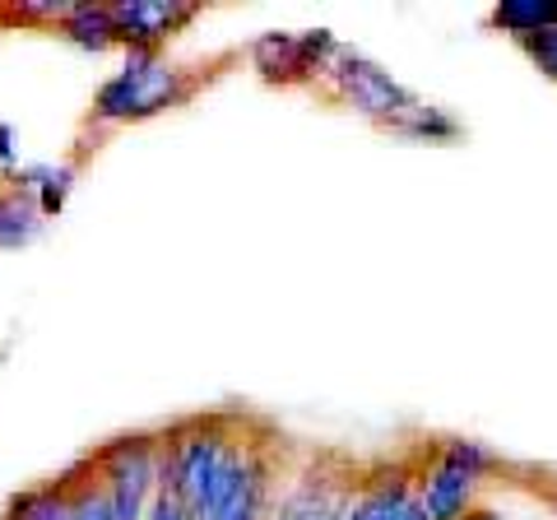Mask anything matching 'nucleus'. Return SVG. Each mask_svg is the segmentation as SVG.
<instances>
[{
    "label": "nucleus",
    "instance_id": "18",
    "mask_svg": "<svg viewBox=\"0 0 557 520\" xmlns=\"http://www.w3.org/2000/svg\"><path fill=\"white\" fill-rule=\"evenodd\" d=\"M145 520H186V502H182V497H172V493H159V497L149 502Z\"/></svg>",
    "mask_w": 557,
    "mask_h": 520
},
{
    "label": "nucleus",
    "instance_id": "7",
    "mask_svg": "<svg viewBox=\"0 0 557 520\" xmlns=\"http://www.w3.org/2000/svg\"><path fill=\"white\" fill-rule=\"evenodd\" d=\"M354 507V488L330 474H302L293 488L274 502L270 520H339Z\"/></svg>",
    "mask_w": 557,
    "mask_h": 520
},
{
    "label": "nucleus",
    "instance_id": "1",
    "mask_svg": "<svg viewBox=\"0 0 557 520\" xmlns=\"http://www.w3.org/2000/svg\"><path fill=\"white\" fill-rule=\"evenodd\" d=\"M205 89V75H190L182 65H168L159 51H126V65L102 84L94 98L98 126H126V121H149L159 112L186 108Z\"/></svg>",
    "mask_w": 557,
    "mask_h": 520
},
{
    "label": "nucleus",
    "instance_id": "4",
    "mask_svg": "<svg viewBox=\"0 0 557 520\" xmlns=\"http://www.w3.org/2000/svg\"><path fill=\"white\" fill-rule=\"evenodd\" d=\"M317 89L325 94V98H335V102H344L348 112H358V116H368L372 126H381L386 131L391 121L409 108V102L418 98L413 89H405L386 65L381 61H372V57H362L358 47H339V57L330 61V71L321 75V84Z\"/></svg>",
    "mask_w": 557,
    "mask_h": 520
},
{
    "label": "nucleus",
    "instance_id": "6",
    "mask_svg": "<svg viewBox=\"0 0 557 520\" xmlns=\"http://www.w3.org/2000/svg\"><path fill=\"white\" fill-rule=\"evenodd\" d=\"M108 10L116 24V42L126 51H159L186 24L200 20V5H186V0H108Z\"/></svg>",
    "mask_w": 557,
    "mask_h": 520
},
{
    "label": "nucleus",
    "instance_id": "14",
    "mask_svg": "<svg viewBox=\"0 0 557 520\" xmlns=\"http://www.w3.org/2000/svg\"><path fill=\"white\" fill-rule=\"evenodd\" d=\"M487 24L511 33V38H534V33H548L557 28V0H502L487 14Z\"/></svg>",
    "mask_w": 557,
    "mask_h": 520
},
{
    "label": "nucleus",
    "instance_id": "15",
    "mask_svg": "<svg viewBox=\"0 0 557 520\" xmlns=\"http://www.w3.org/2000/svg\"><path fill=\"white\" fill-rule=\"evenodd\" d=\"M0 520H70V493L61 479L24 488L20 497H10V507Z\"/></svg>",
    "mask_w": 557,
    "mask_h": 520
},
{
    "label": "nucleus",
    "instance_id": "12",
    "mask_svg": "<svg viewBox=\"0 0 557 520\" xmlns=\"http://www.w3.org/2000/svg\"><path fill=\"white\" fill-rule=\"evenodd\" d=\"M413 497H418V483L405 470L372 479V483H362V493L354 497V520H399Z\"/></svg>",
    "mask_w": 557,
    "mask_h": 520
},
{
    "label": "nucleus",
    "instance_id": "23",
    "mask_svg": "<svg viewBox=\"0 0 557 520\" xmlns=\"http://www.w3.org/2000/svg\"><path fill=\"white\" fill-rule=\"evenodd\" d=\"M339 520H354V507H348V511H344V516H339Z\"/></svg>",
    "mask_w": 557,
    "mask_h": 520
},
{
    "label": "nucleus",
    "instance_id": "19",
    "mask_svg": "<svg viewBox=\"0 0 557 520\" xmlns=\"http://www.w3.org/2000/svg\"><path fill=\"white\" fill-rule=\"evenodd\" d=\"M20 168V140H14V126L0 121V172H14Z\"/></svg>",
    "mask_w": 557,
    "mask_h": 520
},
{
    "label": "nucleus",
    "instance_id": "5",
    "mask_svg": "<svg viewBox=\"0 0 557 520\" xmlns=\"http://www.w3.org/2000/svg\"><path fill=\"white\" fill-rule=\"evenodd\" d=\"M339 38L330 28H307V33H260L247 47L251 71L278 84V89H293V84H321V75L330 71V61L339 57Z\"/></svg>",
    "mask_w": 557,
    "mask_h": 520
},
{
    "label": "nucleus",
    "instance_id": "2",
    "mask_svg": "<svg viewBox=\"0 0 557 520\" xmlns=\"http://www.w3.org/2000/svg\"><path fill=\"white\" fill-rule=\"evenodd\" d=\"M497 465L502 460L483 442L446 437L432 465L418 474V507L428 511V520H460L465 511L479 507V488Z\"/></svg>",
    "mask_w": 557,
    "mask_h": 520
},
{
    "label": "nucleus",
    "instance_id": "11",
    "mask_svg": "<svg viewBox=\"0 0 557 520\" xmlns=\"http://www.w3.org/2000/svg\"><path fill=\"white\" fill-rule=\"evenodd\" d=\"M47 219L38 210V196H28L14 182H0V251H20L38 242Z\"/></svg>",
    "mask_w": 557,
    "mask_h": 520
},
{
    "label": "nucleus",
    "instance_id": "16",
    "mask_svg": "<svg viewBox=\"0 0 557 520\" xmlns=\"http://www.w3.org/2000/svg\"><path fill=\"white\" fill-rule=\"evenodd\" d=\"M79 182V163H51L47 168V177L38 186V210L42 219H57L65 210V200H70V190H75Z\"/></svg>",
    "mask_w": 557,
    "mask_h": 520
},
{
    "label": "nucleus",
    "instance_id": "20",
    "mask_svg": "<svg viewBox=\"0 0 557 520\" xmlns=\"http://www.w3.org/2000/svg\"><path fill=\"white\" fill-rule=\"evenodd\" d=\"M460 520H507L502 511H493V507H474V511H465Z\"/></svg>",
    "mask_w": 557,
    "mask_h": 520
},
{
    "label": "nucleus",
    "instance_id": "8",
    "mask_svg": "<svg viewBox=\"0 0 557 520\" xmlns=\"http://www.w3.org/2000/svg\"><path fill=\"white\" fill-rule=\"evenodd\" d=\"M270 511H274V460H270V450L256 442L237 488L223 497V507L209 520H270Z\"/></svg>",
    "mask_w": 557,
    "mask_h": 520
},
{
    "label": "nucleus",
    "instance_id": "13",
    "mask_svg": "<svg viewBox=\"0 0 557 520\" xmlns=\"http://www.w3.org/2000/svg\"><path fill=\"white\" fill-rule=\"evenodd\" d=\"M61 483L70 493V520H116L112 497H108V488H102V479H98L94 456L70 465V470L61 474Z\"/></svg>",
    "mask_w": 557,
    "mask_h": 520
},
{
    "label": "nucleus",
    "instance_id": "21",
    "mask_svg": "<svg viewBox=\"0 0 557 520\" xmlns=\"http://www.w3.org/2000/svg\"><path fill=\"white\" fill-rule=\"evenodd\" d=\"M399 520H428V511H423V507H418V497H413V502H409V511H405V516H399Z\"/></svg>",
    "mask_w": 557,
    "mask_h": 520
},
{
    "label": "nucleus",
    "instance_id": "17",
    "mask_svg": "<svg viewBox=\"0 0 557 520\" xmlns=\"http://www.w3.org/2000/svg\"><path fill=\"white\" fill-rule=\"evenodd\" d=\"M525 57L534 61V71L539 75H548L553 84H557V28H548V33H534V38H520L516 42Z\"/></svg>",
    "mask_w": 557,
    "mask_h": 520
},
{
    "label": "nucleus",
    "instance_id": "10",
    "mask_svg": "<svg viewBox=\"0 0 557 520\" xmlns=\"http://www.w3.org/2000/svg\"><path fill=\"white\" fill-rule=\"evenodd\" d=\"M386 135H399V140H413V145H456L465 135V126L446 108H437V102L413 98L409 108L386 126Z\"/></svg>",
    "mask_w": 557,
    "mask_h": 520
},
{
    "label": "nucleus",
    "instance_id": "3",
    "mask_svg": "<svg viewBox=\"0 0 557 520\" xmlns=\"http://www.w3.org/2000/svg\"><path fill=\"white\" fill-rule=\"evenodd\" d=\"M159 460H163V432H126L94 450L98 479L112 497L116 520H145L149 502L159 497Z\"/></svg>",
    "mask_w": 557,
    "mask_h": 520
},
{
    "label": "nucleus",
    "instance_id": "22",
    "mask_svg": "<svg viewBox=\"0 0 557 520\" xmlns=\"http://www.w3.org/2000/svg\"><path fill=\"white\" fill-rule=\"evenodd\" d=\"M548 507H553V516H557V488H553V493H548Z\"/></svg>",
    "mask_w": 557,
    "mask_h": 520
},
{
    "label": "nucleus",
    "instance_id": "9",
    "mask_svg": "<svg viewBox=\"0 0 557 520\" xmlns=\"http://www.w3.org/2000/svg\"><path fill=\"white\" fill-rule=\"evenodd\" d=\"M57 33H61L70 47L89 51V57H102V51L121 47L108 0H70V10H65V20L57 24Z\"/></svg>",
    "mask_w": 557,
    "mask_h": 520
}]
</instances>
